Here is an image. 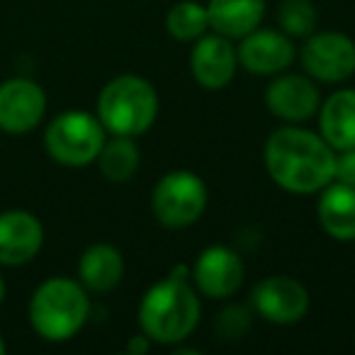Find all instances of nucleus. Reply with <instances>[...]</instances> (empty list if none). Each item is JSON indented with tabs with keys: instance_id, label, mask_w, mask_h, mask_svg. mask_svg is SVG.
I'll return each instance as SVG.
<instances>
[{
	"instance_id": "obj_5",
	"label": "nucleus",
	"mask_w": 355,
	"mask_h": 355,
	"mask_svg": "<svg viewBox=\"0 0 355 355\" xmlns=\"http://www.w3.org/2000/svg\"><path fill=\"white\" fill-rule=\"evenodd\" d=\"M44 144L49 156L61 166L80 168L98 158L105 144V127L88 112H64L46 127Z\"/></svg>"
},
{
	"instance_id": "obj_12",
	"label": "nucleus",
	"mask_w": 355,
	"mask_h": 355,
	"mask_svg": "<svg viewBox=\"0 0 355 355\" xmlns=\"http://www.w3.org/2000/svg\"><path fill=\"white\" fill-rule=\"evenodd\" d=\"M266 103L272 114L290 122L309 119L319 107V90L302 76H282L272 80L266 93Z\"/></svg>"
},
{
	"instance_id": "obj_21",
	"label": "nucleus",
	"mask_w": 355,
	"mask_h": 355,
	"mask_svg": "<svg viewBox=\"0 0 355 355\" xmlns=\"http://www.w3.org/2000/svg\"><path fill=\"white\" fill-rule=\"evenodd\" d=\"M280 25L287 35L306 37L316 27V10L309 0H285L280 6Z\"/></svg>"
},
{
	"instance_id": "obj_14",
	"label": "nucleus",
	"mask_w": 355,
	"mask_h": 355,
	"mask_svg": "<svg viewBox=\"0 0 355 355\" xmlns=\"http://www.w3.org/2000/svg\"><path fill=\"white\" fill-rule=\"evenodd\" d=\"M239 56H241V64L253 73H277L292 64L295 49H292V42L280 32L253 30L243 40Z\"/></svg>"
},
{
	"instance_id": "obj_26",
	"label": "nucleus",
	"mask_w": 355,
	"mask_h": 355,
	"mask_svg": "<svg viewBox=\"0 0 355 355\" xmlns=\"http://www.w3.org/2000/svg\"><path fill=\"white\" fill-rule=\"evenodd\" d=\"M6 350H8V345H6V340H3V336H0V355L6 353Z\"/></svg>"
},
{
	"instance_id": "obj_17",
	"label": "nucleus",
	"mask_w": 355,
	"mask_h": 355,
	"mask_svg": "<svg viewBox=\"0 0 355 355\" xmlns=\"http://www.w3.org/2000/svg\"><path fill=\"white\" fill-rule=\"evenodd\" d=\"M78 275L88 290L93 292H107L119 285L124 275V261L117 248L107 243H95L80 256Z\"/></svg>"
},
{
	"instance_id": "obj_10",
	"label": "nucleus",
	"mask_w": 355,
	"mask_h": 355,
	"mask_svg": "<svg viewBox=\"0 0 355 355\" xmlns=\"http://www.w3.org/2000/svg\"><path fill=\"white\" fill-rule=\"evenodd\" d=\"M44 229L40 219L22 209L0 214V266H25L40 253Z\"/></svg>"
},
{
	"instance_id": "obj_2",
	"label": "nucleus",
	"mask_w": 355,
	"mask_h": 355,
	"mask_svg": "<svg viewBox=\"0 0 355 355\" xmlns=\"http://www.w3.org/2000/svg\"><path fill=\"white\" fill-rule=\"evenodd\" d=\"M200 319V302L185 280V268H175L168 280L146 292L139 309V321L148 338L175 343L193 334Z\"/></svg>"
},
{
	"instance_id": "obj_24",
	"label": "nucleus",
	"mask_w": 355,
	"mask_h": 355,
	"mask_svg": "<svg viewBox=\"0 0 355 355\" xmlns=\"http://www.w3.org/2000/svg\"><path fill=\"white\" fill-rule=\"evenodd\" d=\"M148 343L144 340V336H139V338H134L132 343H129V353H146Z\"/></svg>"
},
{
	"instance_id": "obj_8",
	"label": "nucleus",
	"mask_w": 355,
	"mask_h": 355,
	"mask_svg": "<svg viewBox=\"0 0 355 355\" xmlns=\"http://www.w3.org/2000/svg\"><path fill=\"white\" fill-rule=\"evenodd\" d=\"M302 61L314 78L326 83L345 80L355 71V44L338 32H321L304 44Z\"/></svg>"
},
{
	"instance_id": "obj_25",
	"label": "nucleus",
	"mask_w": 355,
	"mask_h": 355,
	"mask_svg": "<svg viewBox=\"0 0 355 355\" xmlns=\"http://www.w3.org/2000/svg\"><path fill=\"white\" fill-rule=\"evenodd\" d=\"M3 300H6V280L0 275V304H3Z\"/></svg>"
},
{
	"instance_id": "obj_18",
	"label": "nucleus",
	"mask_w": 355,
	"mask_h": 355,
	"mask_svg": "<svg viewBox=\"0 0 355 355\" xmlns=\"http://www.w3.org/2000/svg\"><path fill=\"white\" fill-rule=\"evenodd\" d=\"M319 222L338 241L355 239V188L331 185L319 200Z\"/></svg>"
},
{
	"instance_id": "obj_3",
	"label": "nucleus",
	"mask_w": 355,
	"mask_h": 355,
	"mask_svg": "<svg viewBox=\"0 0 355 355\" xmlns=\"http://www.w3.org/2000/svg\"><path fill=\"white\" fill-rule=\"evenodd\" d=\"M88 297L83 285L69 277H51L35 290L30 302L32 329L46 340H69L88 319Z\"/></svg>"
},
{
	"instance_id": "obj_9",
	"label": "nucleus",
	"mask_w": 355,
	"mask_h": 355,
	"mask_svg": "<svg viewBox=\"0 0 355 355\" xmlns=\"http://www.w3.org/2000/svg\"><path fill=\"white\" fill-rule=\"evenodd\" d=\"M253 304L272 324H292L306 314L309 297L297 280L285 275H275L263 280L253 290Z\"/></svg>"
},
{
	"instance_id": "obj_1",
	"label": "nucleus",
	"mask_w": 355,
	"mask_h": 355,
	"mask_svg": "<svg viewBox=\"0 0 355 355\" xmlns=\"http://www.w3.org/2000/svg\"><path fill=\"white\" fill-rule=\"evenodd\" d=\"M266 166L280 188L306 195L334 180L336 156L326 139L304 129L285 127L268 139Z\"/></svg>"
},
{
	"instance_id": "obj_11",
	"label": "nucleus",
	"mask_w": 355,
	"mask_h": 355,
	"mask_svg": "<svg viewBox=\"0 0 355 355\" xmlns=\"http://www.w3.org/2000/svg\"><path fill=\"white\" fill-rule=\"evenodd\" d=\"M195 282L207 297H232L243 282V263L232 248L212 246L195 263Z\"/></svg>"
},
{
	"instance_id": "obj_23",
	"label": "nucleus",
	"mask_w": 355,
	"mask_h": 355,
	"mask_svg": "<svg viewBox=\"0 0 355 355\" xmlns=\"http://www.w3.org/2000/svg\"><path fill=\"white\" fill-rule=\"evenodd\" d=\"M334 178H338V183L355 188V148H345V151L336 158Z\"/></svg>"
},
{
	"instance_id": "obj_13",
	"label": "nucleus",
	"mask_w": 355,
	"mask_h": 355,
	"mask_svg": "<svg viewBox=\"0 0 355 355\" xmlns=\"http://www.w3.org/2000/svg\"><path fill=\"white\" fill-rule=\"evenodd\" d=\"M236 51L227 37H205L193 51V73L202 88L219 90L234 78Z\"/></svg>"
},
{
	"instance_id": "obj_6",
	"label": "nucleus",
	"mask_w": 355,
	"mask_h": 355,
	"mask_svg": "<svg viewBox=\"0 0 355 355\" xmlns=\"http://www.w3.org/2000/svg\"><path fill=\"white\" fill-rule=\"evenodd\" d=\"M207 205V190L195 173L175 171L153 190V214L163 227L183 229L200 219Z\"/></svg>"
},
{
	"instance_id": "obj_22",
	"label": "nucleus",
	"mask_w": 355,
	"mask_h": 355,
	"mask_svg": "<svg viewBox=\"0 0 355 355\" xmlns=\"http://www.w3.org/2000/svg\"><path fill=\"white\" fill-rule=\"evenodd\" d=\"M248 324H251V314H248V309H243V306H229V309L224 311V314H219V319H217V329L224 338L243 336L248 329Z\"/></svg>"
},
{
	"instance_id": "obj_19",
	"label": "nucleus",
	"mask_w": 355,
	"mask_h": 355,
	"mask_svg": "<svg viewBox=\"0 0 355 355\" xmlns=\"http://www.w3.org/2000/svg\"><path fill=\"white\" fill-rule=\"evenodd\" d=\"M100 171L112 183H124L134 175L139 166V148L129 137H117L112 141L103 144L98 153Z\"/></svg>"
},
{
	"instance_id": "obj_16",
	"label": "nucleus",
	"mask_w": 355,
	"mask_h": 355,
	"mask_svg": "<svg viewBox=\"0 0 355 355\" xmlns=\"http://www.w3.org/2000/svg\"><path fill=\"white\" fill-rule=\"evenodd\" d=\"M321 134L331 148H355V90H338L321 110Z\"/></svg>"
},
{
	"instance_id": "obj_4",
	"label": "nucleus",
	"mask_w": 355,
	"mask_h": 355,
	"mask_svg": "<svg viewBox=\"0 0 355 355\" xmlns=\"http://www.w3.org/2000/svg\"><path fill=\"white\" fill-rule=\"evenodd\" d=\"M156 112V90L139 76H119L110 80L98 98V119L117 137H137L146 132Z\"/></svg>"
},
{
	"instance_id": "obj_7",
	"label": "nucleus",
	"mask_w": 355,
	"mask_h": 355,
	"mask_svg": "<svg viewBox=\"0 0 355 355\" xmlns=\"http://www.w3.org/2000/svg\"><path fill=\"white\" fill-rule=\"evenodd\" d=\"M46 112V95L35 80L10 78L0 85V129L8 134L32 132Z\"/></svg>"
},
{
	"instance_id": "obj_15",
	"label": "nucleus",
	"mask_w": 355,
	"mask_h": 355,
	"mask_svg": "<svg viewBox=\"0 0 355 355\" xmlns=\"http://www.w3.org/2000/svg\"><path fill=\"white\" fill-rule=\"evenodd\" d=\"M266 10V0H209V27L222 37H246L258 27Z\"/></svg>"
},
{
	"instance_id": "obj_20",
	"label": "nucleus",
	"mask_w": 355,
	"mask_h": 355,
	"mask_svg": "<svg viewBox=\"0 0 355 355\" xmlns=\"http://www.w3.org/2000/svg\"><path fill=\"white\" fill-rule=\"evenodd\" d=\"M168 32H171L175 40L190 42L202 37V32L209 27L207 20V8H202L195 0H185V3H178L168 12Z\"/></svg>"
}]
</instances>
